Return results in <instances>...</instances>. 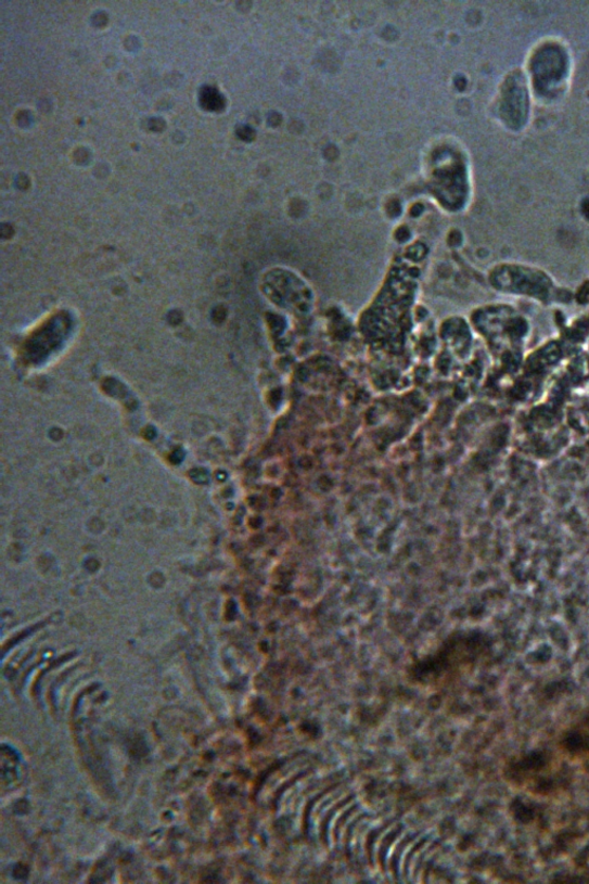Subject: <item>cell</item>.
<instances>
[{
  "label": "cell",
  "mask_w": 589,
  "mask_h": 884,
  "mask_svg": "<svg viewBox=\"0 0 589 884\" xmlns=\"http://www.w3.org/2000/svg\"><path fill=\"white\" fill-rule=\"evenodd\" d=\"M201 105L206 111L218 112L225 107V99L221 93L212 87H204L200 95Z\"/></svg>",
  "instance_id": "6da1fadb"
}]
</instances>
